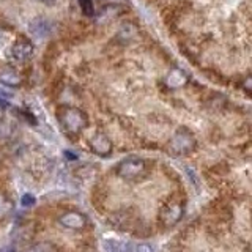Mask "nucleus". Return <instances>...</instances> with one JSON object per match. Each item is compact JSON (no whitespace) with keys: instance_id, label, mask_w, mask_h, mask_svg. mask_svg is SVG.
Returning a JSON list of instances; mask_svg holds the SVG:
<instances>
[{"instance_id":"10","label":"nucleus","mask_w":252,"mask_h":252,"mask_svg":"<svg viewBox=\"0 0 252 252\" xmlns=\"http://www.w3.org/2000/svg\"><path fill=\"white\" fill-rule=\"evenodd\" d=\"M30 32L33 33L35 36L38 38H44L51 33V24L47 22L46 19H35V21H32L30 24Z\"/></svg>"},{"instance_id":"15","label":"nucleus","mask_w":252,"mask_h":252,"mask_svg":"<svg viewBox=\"0 0 252 252\" xmlns=\"http://www.w3.org/2000/svg\"><path fill=\"white\" fill-rule=\"evenodd\" d=\"M79 6L85 16H94V5H93V0H79Z\"/></svg>"},{"instance_id":"21","label":"nucleus","mask_w":252,"mask_h":252,"mask_svg":"<svg viewBox=\"0 0 252 252\" xmlns=\"http://www.w3.org/2000/svg\"><path fill=\"white\" fill-rule=\"evenodd\" d=\"M2 252H14V248H5Z\"/></svg>"},{"instance_id":"13","label":"nucleus","mask_w":252,"mask_h":252,"mask_svg":"<svg viewBox=\"0 0 252 252\" xmlns=\"http://www.w3.org/2000/svg\"><path fill=\"white\" fill-rule=\"evenodd\" d=\"M14 210V203L10 197H6L5 194L0 192V219L8 218Z\"/></svg>"},{"instance_id":"7","label":"nucleus","mask_w":252,"mask_h":252,"mask_svg":"<svg viewBox=\"0 0 252 252\" xmlns=\"http://www.w3.org/2000/svg\"><path fill=\"white\" fill-rule=\"evenodd\" d=\"M59 224L68 230H84L89 225V219L81 211H65L59 218Z\"/></svg>"},{"instance_id":"19","label":"nucleus","mask_w":252,"mask_h":252,"mask_svg":"<svg viewBox=\"0 0 252 252\" xmlns=\"http://www.w3.org/2000/svg\"><path fill=\"white\" fill-rule=\"evenodd\" d=\"M63 155H65L69 161H76V159H77V155H76V153H71V152H68V150H66V152L63 153Z\"/></svg>"},{"instance_id":"6","label":"nucleus","mask_w":252,"mask_h":252,"mask_svg":"<svg viewBox=\"0 0 252 252\" xmlns=\"http://www.w3.org/2000/svg\"><path fill=\"white\" fill-rule=\"evenodd\" d=\"M89 147L92 150L93 155H96L99 158H107L112 155V150H114V145H112V140L109 139L107 134L104 132H94L93 136L89 139Z\"/></svg>"},{"instance_id":"17","label":"nucleus","mask_w":252,"mask_h":252,"mask_svg":"<svg viewBox=\"0 0 252 252\" xmlns=\"http://www.w3.org/2000/svg\"><path fill=\"white\" fill-rule=\"evenodd\" d=\"M132 252H153V249H152V246H150V244L142 243V244H139V246L134 248Z\"/></svg>"},{"instance_id":"4","label":"nucleus","mask_w":252,"mask_h":252,"mask_svg":"<svg viewBox=\"0 0 252 252\" xmlns=\"http://www.w3.org/2000/svg\"><path fill=\"white\" fill-rule=\"evenodd\" d=\"M185 216V202L183 200H178V199H173L170 202H167L161 208L159 211V222L162 227H173L177 225L181 219Z\"/></svg>"},{"instance_id":"11","label":"nucleus","mask_w":252,"mask_h":252,"mask_svg":"<svg viewBox=\"0 0 252 252\" xmlns=\"http://www.w3.org/2000/svg\"><path fill=\"white\" fill-rule=\"evenodd\" d=\"M122 11L123 10H122L120 5H106V6L101 8V13L96 18V21L98 22H109V21H112L114 18H117V16H120Z\"/></svg>"},{"instance_id":"1","label":"nucleus","mask_w":252,"mask_h":252,"mask_svg":"<svg viewBox=\"0 0 252 252\" xmlns=\"http://www.w3.org/2000/svg\"><path fill=\"white\" fill-rule=\"evenodd\" d=\"M57 120L62 129L71 137L79 136L89 126V115L74 106H60L57 110Z\"/></svg>"},{"instance_id":"8","label":"nucleus","mask_w":252,"mask_h":252,"mask_svg":"<svg viewBox=\"0 0 252 252\" xmlns=\"http://www.w3.org/2000/svg\"><path fill=\"white\" fill-rule=\"evenodd\" d=\"M162 82L169 90H178V89H183V87L189 82V76L185 69L173 66L167 71V74L164 76Z\"/></svg>"},{"instance_id":"20","label":"nucleus","mask_w":252,"mask_h":252,"mask_svg":"<svg viewBox=\"0 0 252 252\" xmlns=\"http://www.w3.org/2000/svg\"><path fill=\"white\" fill-rule=\"evenodd\" d=\"M5 38H6V33H3L2 30H0V44H2L5 41Z\"/></svg>"},{"instance_id":"16","label":"nucleus","mask_w":252,"mask_h":252,"mask_svg":"<svg viewBox=\"0 0 252 252\" xmlns=\"http://www.w3.org/2000/svg\"><path fill=\"white\" fill-rule=\"evenodd\" d=\"M36 200H35V197L32 195V194H24L22 195V205L24 207H32Z\"/></svg>"},{"instance_id":"5","label":"nucleus","mask_w":252,"mask_h":252,"mask_svg":"<svg viewBox=\"0 0 252 252\" xmlns=\"http://www.w3.org/2000/svg\"><path fill=\"white\" fill-rule=\"evenodd\" d=\"M33 52H35V46L26 36L16 38L10 46V51H8L10 57L14 62H27L33 55Z\"/></svg>"},{"instance_id":"12","label":"nucleus","mask_w":252,"mask_h":252,"mask_svg":"<svg viewBox=\"0 0 252 252\" xmlns=\"http://www.w3.org/2000/svg\"><path fill=\"white\" fill-rule=\"evenodd\" d=\"M104 246H106L107 252H132L131 243H126V241L107 240Z\"/></svg>"},{"instance_id":"18","label":"nucleus","mask_w":252,"mask_h":252,"mask_svg":"<svg viewBox=\"0 0 252 252\" xmlns=\"http://www.w3.org/2000/svg\"><path fill=\"white\" fill-rule=\"evenodd\" d=\"M251 82H252L251 76H246V79H244V82L241 84V87L244 89V92H246V94H251Z\"/></svg>"},{"instance_id":"9","label":"nucleus","mask_w":252,"mask_h":252,"mask_svg":"<svg viewBox=\"0 0 252 252\" xmlns=\"http://www.w3.org/2000/svg\"><path fill=\"white\" fill-rule=\"evenodd\" d=\"M0 84L5 87H21L22 74L11 65H5L0 68Z\"/></svg>"},{"instance_id":"14","label":"nucleus","mask_w":252,"mask_h":252,"mask_svg":"<svg viewBox=\"0 0 252 252\" xmlns=\"http://www.w3.org/2000/svg\"><path fill=\"white\" fill-rule=\"evenodd\" d=\"M24 252H57V249L51 243H36L33 246L27 248Z\"/></svg>"},{"instance_id":"3","label":"nucleus","mask_w":252,"mask_h":252,"mask_svg":"<svg viewBox=\"0 0 252 252\" xmlns=\"http://www.w3.org/2000/svg\"><path fill=\"white\" fill-rule=\"evenodd\" d=\"M197 147V140L194 137V134L189 131L188 128H178L173 136L167 142V153L170 156H188L189 153H192Z\"/></svg>"},{"instance_id":"2","label":"nucleus","mask_w":252,"mask_h":252,"mask_svg":"<svg viewBox=\"0 0 252 252\" xmlns=\"http://www.w3.org/2000/svg\"><path fill=\"white\" fill-rule=\"evenodd\" d=\"M115 173H117V177H120L122 180L137 181V180H142L144 177H147L148 162L144 159V158L128 156V158H125V159H122L120 162L117 164Z\"/></svg>"},{"instance_id":"22","label":"nucleus","mask_w":252,"mask_h":252,"mask_svg":"<svg viewBox=\"0 0 252 252\" xmlns=\"http://www.w3.org/2000/svg\"><path fill=\"white\" fill-rule=\"evenodd\" d=\"M41 2H44V3H47V5H51V3L55 2V0H41Z\"/></svg>"}]
</instances>
